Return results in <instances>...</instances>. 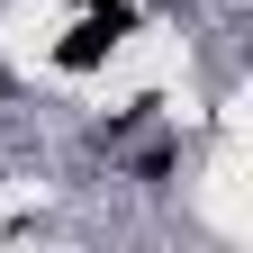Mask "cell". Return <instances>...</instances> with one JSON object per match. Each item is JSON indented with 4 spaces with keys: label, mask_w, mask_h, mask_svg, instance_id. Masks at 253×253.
Returning a JSON list of instances; mask_svg holds the SVG:
<instances>
[{
    "label": "cell",
    "mask_w": 253,
    "mask_h": 253,
    "mask_svg": "<svg viewBox=\"0 0 253 253\" xmlns=\"http://www.w3.org/2000/svg\"><path fill=\"white\" fill-rule=\"evenodd\" d=\"M126 27H136V9H126V0H109V9H90L82 27H73V37H63V63H73V73H90V63H100L118 37H126Z\"/></svg>",
    "instance_id": "cell-1"
}]
</instances>
